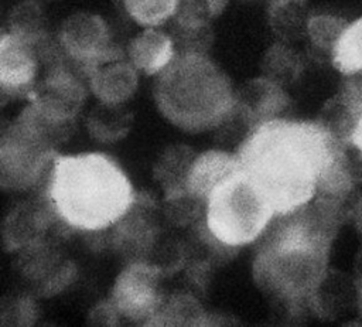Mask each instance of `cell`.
Returning a JSON list of instances; mask_svg holds the SVG:
<instances>
[{"instance_id": "1", "label": "cell", "mask_w": 362, "mask_h": 327, "mask_svg": "<svg viewBox=\"0 0 362 327\" xmlns=\"http://www.w3.org/2000/svg\"><path fill=\"white\" fill-rule=\"evenodd\" d=\"M342 146L318 120L276 117L250 129L236 153L243 173L277 217L315 198L321 177Z\"/></svg>"}, {"instance_id": "2", "label": "cell", "mask_w": 362, "mask_h": 327, "mask_svg": "<svg viewBox=\"0 0 362 327\" xmlns=\"http://www.w3.org/2000/svg\"><path fill=\"white\" fill-rule=\"evenodd\" d=\"M256 252L253 279L276 302L296 309L310 306L328 272V255L344 208L314 198L287 215H277Z\"/></svg>"}, {"instance_id": "3", "label": "cell", "mask_w": 362, "mask_h": 327, "mask_svg": "<svg viewBox=\"0 0 362 327\" xmlns=\"http://www.w3.org/2000/svg\"><path fill=\"white\" fill-rule=\"evenodd\" d=\"M47 193L55 214L81 231L106 229L136 201L122 167L103 153L55 154Z\"/></svg>"}, {"instance_id": "4", "label": "cell", "mask_w": 362, "mask_h": 327, "mask_svg": "<svg viewBox=\"0 0 362 327\" xmlns=\"http://www.w3.org/2000/svg\"><path fill=\"white\" fill-rule=\"evenodd\" d=\"M154 99L165 119L192 133L218 127L235 108L229 78L206 54H177L158 74Z\"/></svg>"}, {"instance_id": "5", "label": "cell", "mask_w": 362, "mask_h": 327, "mask_svg": "<svg viewBox=\"0 0 362 327\" xmlns=\"http://www.w3.org/2000/svg\"><path fill=\"white\" fill-rule=\"evenodd\" d=\"M69 125L55 123L28 105L0 142V180L4 188L25 190L34 185L52 163L54 146L66 136Z\"/></svg>"}, {"instance_id": "6", "label": "cell", "mask_w": 362, "mask_h": 327, "mask_svg": "<svg viewBox=\"0 0 362 327\" xmlns=\"http://www.w3.org/2000/svg\"><path fill=\"white\" fill-rule=\"evenodd\" d=\"M274 217V210L243 170L219 184L205 205L206 229L228 248L255 242Z\"/></svg>"}, {"instance_id": "7", "label": "cell", "mask_w": 362, "mask_h": 327, "mask_svg": "<svg viewBox=\"0 0 362 327\" xmlns=\"http://www.w3.org/2000/svg\"><path fill=\"white\" fill-rule=\"evenodd\" d=\"M161 276L158 266L133 262L116 277L109 300L120 316L134 323L153 326L164 304L160 289Z\"/></svg>"}, {"instance_id": "8", "label": "cell", "mask_w": 362, "mask_h": 327, "mask_svg": "<svg viewBox=\"0 0 362 327\" xmlns=\"http://www.w3.org/2000/svg\"><path fill=\"white\" fill-rule=\"evenodd\" d=\"M28 98L30 105L47 119L72 125L85 103L86 88L75 71L64 61L57 59L45 76L30 91Z\"/></svg>"}, {"instance_id": "9", "label": "cell", "mask_w": 362, "mask_h": 327, "mask_svg": "<svg viewBox=\"0 0 362 327\" xmlns=\"http://www.w3.org/2000/svg\"><path fill=\"white\" fill-rule=\"evenodd\" d=\"M58 45L64 55L76 64L83 74L116 50L110 41L106 21L98 14L85 11L75 13L62 23Z\"/></svg>"}, {"instance_id": "10", "label": "cell", "mask_w": 362, "mask_h": 327, "mask_svg": "<svg viewBox=\"0 0 362 327\" xmlns=\"http://www.w3.org/2000/svg\"><path fill=\"white\" fill-rule=\"evenodd\" d=\"M86 76L90 92L102 103L123 105L137 91V69L119 48L90 67Z\"/></svg>"}, {"instance_id": "11", "label": "cell", "mask_w": 362, "mask_h": 327, "mask_svg": "<svg viewBox=\"0 0 362 327\" xmlns=\"http://www.w3.org/2000/svg\"><path fill=\"white\" fill-rule=\"evenodd\" d=\"M288 102L284 86L266 76H260L245 82L235 92L233 113L250 130L259 123L280 117L287 109Z\"/></svg>"}, {"instance_id": "12", "label": "cell", "mask_w": 362, "mask_h": 327, "mask_svg": "<svg viewBox=\"0 0 362 327\" xmlns=\"http://www.w3.org/2000/svg\"><path fill=\"white\" fill-rule=\"evenodd\" d=\"M38 48L4 31L0 38V85L3 93H30L38 69Z\"/></svg>"}, {"instance_id": "13", "label": "cell", "mask_w": 362, "mask_h": 327, "mask_svg": "<svg viewBox=\"0 0 362 327\" xmlns=\"http://www.w3.org/2000/svg\"><path fill=\"white\" fill-rule=\"evenodd\" d=\"M242 170L238 153L222 150L204 151L192 160L187 190L189 194L206 204L212 191L225 180Z\"/></svg>"}, {"instance_id": "14", "label": "cell", "mask_w": 362, "mask_h": 327, "mask_svg": "<svg viewBox=\"0 0 362 327\" xmlns=\"http://www.w3.org/2000/svg\"><path fill=\"white\" fill-rule=\"evenodd\" d=\"M175 55L173 35L154 27H146L127 47V58L137 71L146 75H158L173 62Z\"/></svg>"}, {"instance_id": "15", "label": "cell", "mask_w": 362, "mask_h": 327, "mask_svg": "<svg viewBox=\"0 0 362 327\" xmlns=\"http://www.w3.org/2000/svg\"><path fill=\"white\" fill-rule=\"evenodd\" d=\"M194 159V151L184 144L170 146L158 157L154 166V178L163 187L165 200L188 191L187 180Z\"/></svg>"}, {"instance_id": "16", "label": "cell", "mask_w": 362, "mask_h": 327, "mask_svg": "<svg viewBox=\"0 0 362 327\" xmlns=\"http://www.w3.org/2000/svg\"><path fill=\"white\" fill-rule=\"evenodd\" d=\"M269 25L279 41H297L307 34L311 17L307 0H269Z\"/></svg>"}, {"instance_id": "17", "label": "cell", "mask_w": 362, "mask_h": 327, "mask_svg": "<svg viewBox=\"0 0 362 327\" xmlns=\"http://www.w3.org/2000/svg\"><path fill=\"white\" fill-rule=\"evenodd\" d=\"M133 115L123 105L99 103L88 115L86 127L89 134L102 143L122 140L130 130Z\"/></svg>"}, {"instance_id": "18", "label": "cell", "mask_w": 362, "mask_h": 327, "mask_svg": "<svg viewBox=\"0 0 362 327\" xmlns=\"http://www.w3.org/2000/svg\"><path fill=\"white\" fill-rule=\"evenodd\" d=\"M44 222H47V219H44L41 210L30 204L20 205L10 212L4 222L6 248L13 251L37 245L38 238L45 228Z\"/></svg>"}, {"instance_id": "19", "label": "cell", "mask_w": 362, "mask_h": 327, "mask_svg": "<svg viewBox=\"0 0 362 327\" xmlns=\"http://www.w3.org/2000/svg\"><path fill=\"white\" fill-rule=\"evenodd\" d=\"M6 31L38 48L47 41L45 17L40 3L37 0H24L16 4L7 17Z\"/></svg>"}, {"instance_id": "20", "label": "cell", "mask_w": 362, "mask_h": 327, "mask_svg": "<svg viewBox=\"0 0 362 327\" xmlns=\"http://www.w3.org/2000/svg\"><path fill=\"white\" fill-rule=\"evenodd\" d=\"M304 62L301 55L288 42L277 41L264 54L262 61L263 76L286 86L293 84L303 72Z\"/></svg>"}, {"instance_id": "21", "label": "cell", "mask_w": 362, "mask_h": 327, "mask_svg": "<svg viewBox=\"0 0 362 327\" xmlns=\"http://www.w3.org/2000/svg\"><path fill=\"white\" fill-rule=\"evenodd\" d=\"M329 61L342 75L362 72V16L346 24Z\"/></svg>"}, {"instance_id": "22", "label": "cell", "mask_w": 362, "mask_h": 327, "mask_svg": "<svg viewBox=\"0 0 362 327\" xmlns=\"http://www.w3.org/2000/svg\"><path fill=\"white\" fill-rule=\"evenodd\" d=\"M348 21L339 16L329 13L311 14L307 24V34L313 50L331 59L334 47L337 45L342 31L345 30Z\"/></svg>"}, {"instance_id": "23", "label": "cell", "mask_w": 362, "mask_h": 327, "mask_svg": "<svg viewBox=\"0 0 362 327\" xmlns=\"http://www.w3.org/2000/svg\"><path fill=\"white\" fill-rule=\"evenodd\" d=\"M205 311L191 296L177 294L164 302L153 326H202Z\"/></svg>"}, {"instance_id": "24", "label": "cell", "mask_w": 362, "mask_h": 327, "mask_svg": "<svg viewBox=\"0 0 362 327\" xmlns=\"http://www.w3.org/2000/svg\"><path fill=\"white\" fill-rule=\"evenodd\" d=\"M226 0H178L174 24L208 27L225 8Z\"/></svg>"}, {"instance_id": "25", "label": "cell", "mask_w": 362, "mask_h": 327, "mask_svg": "<svg viewBox=\"0 0 362 327\" xmlns=\"http://www.w3.org/2000/svg\"><path fill=\"white\" fill-rule=\"evenodd\" d=\"M178 0H122L126 13L143 27H157L173 18Z\"/></svg>"}, {"instance_id": "26", "label": "cell", "mask_w": 362, "mask_h": 327, "mask_svg": "<svg viewBox=\"0 0 362 327\" xmlns=\"http://www.w3.org/2000/svg\"><path fill=\"white\" fill-rule=\"evenodd\" d=\"M344 76L345 79L338 91V95L359 117L362 115V72H355Z\"/></svg>"}, {"instance_id": "27", "label": "cell", "mask_w": 362, "mask_h": 327, "mask_svg": "<svg viewBox=\"0 0 362 327\" xmlns=\"http://www.w3.org/2000/svg\"><path fill=\"white\" fill-rule=\"evenodd\" d=\"M119 311L113 306L110 300L99 303L92 311H90V323L95 326H115L119 321Z\"/></svg>"}, {"instance_id": "28", "label": "cell", "mask_w": 362, "mask_h": 327, "mask_svg": "<svg viewBox=\"0 0 362 327\" xmlns=\"http://www.w3.org/2000/svg\"><path fill=\"white\" fill-rule=\"evenodd\" d=\"M355 149L356 151L362 156V115L359 116L358 122H356V126L352 132V136H351V142H349Z\"/></svg>"}, {"instance_id": "29", "label": "cell", "mask_w": 362, "mask_h": 327, "mask_svg": "<svg viewBox=\"0 0 362 327\" xmlns=\"http://www.w3.org/2000/svg\"><path fill=\"white\" fill-rule=\"evenodd\" d=\"M351 212L354 215V221H355L358 231L362 234V197L358 201H355V205Z\"/></svg>"}, {"instance_id": "30", "label": "cell", "mask_w": 362, "mask_h": 327, "mask_svg": "<svg viewBox=\"0 0 362 327\" xmlns=\"http://www.w3.org/2000/svg\"><path fill=\"white\" fill-rule=\"evenodd\" d=\"M356 283V309L362 317V276H358Z\"/></svg>"}, {"instance_id": "31", "label": "cell", "mask_w": 362, "mask_h": 327, "mask_svg": "<svg viewBox=\"0 0 362 327\" xmlns=\"http://www.w3.org/2000/svg\"><path fill=\"white\" fill-rule=\"evenodd\" d=\"M37 1H40V0H37Z\"/></svg>"}]
</instances>
